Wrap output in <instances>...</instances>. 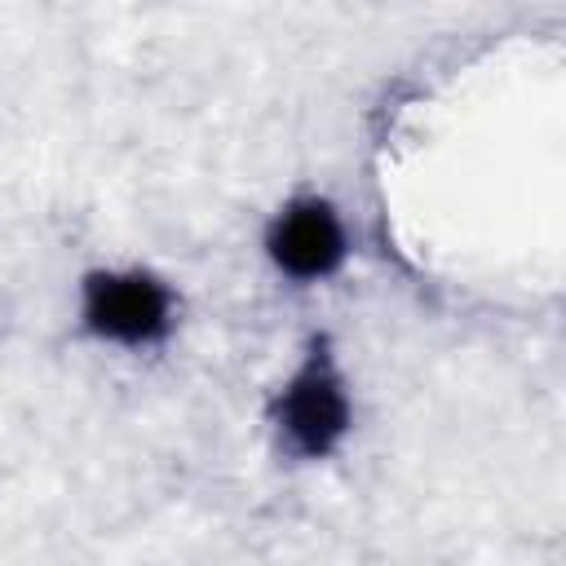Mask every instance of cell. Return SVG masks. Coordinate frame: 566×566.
Masks as SVG:
<instances>
[{"label": "cell", "instance_id": "cell-1", "mask_svg": "<svg viewBox=\"0 0 566 566\" xmlns=\"http://www.w3.org/2000/svg\"><path fill=\"white\" fill-rule=\"evenodd\" d=\"M279 433L296 455H327L345 429H349V398L345 385L323 349L310 354V363L287 380L274 407Z\"/></svg>", "mask_w": 566, "mask_h": 566}, {"label": "cell", "instance_id": "cell-3", "mask_svg": "<svg viewBox=\"0 0 566 566\" xmlns=\"http://www.w3.org/2000/svg\"><path fill=\"white\" fill-rule=\"evenodd\" d=\"M270 256L292 279H323L345 256V230L323 199H296L270 230Z\"/></svg>", "mask_w": 566, "mask_h": 566}, {"label": "cell", "instance_id": "cell-2", "mask_svg": "<svg viewBox=\"0 0 566 566\" xmlns=\"http://www.w3.org/2000/svg\"><path fill=\"white\" fill-rule=\"evenodd\" d=\"M172 301L150 274H93L84 287V323L119 345H146L168 332Z\"/></svg>", "mask_w": 566, "mask_h": 566}]
</instances>
